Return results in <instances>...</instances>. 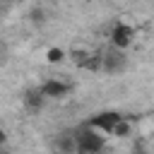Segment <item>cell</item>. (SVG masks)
Here are the masks:
<instances>
[{
  "instance_id": "obj_1",
  "label": "cell",
  "mask_w": 154,
  "mask_h": 154,
  "mask_svg": "<svg viewBox=\"0 0 154 154\" xmlns=\"http://www.w3.org/2000/svg\"><path fill=\"white\" fill-rule=\"evenodd\" d=\"M135 41H137V24L130 22V19H125V17H123V19H116L113 26H111V31H108V43H111V48L125 53Z\"/></svg>"
},
{
  "instance_id": "obj_2",
  "label": "cell",
  "mask_w": 154,
  "mask_h": 154,
  "mask_svg": "<svg viewBox=\"0 0 154 154\" xmlns=\"http://www.w3.org/2000/svg\"><path fill=\"white\" fill-rule=\"evenodd\" d=\"M75 137H77V154H101L106 149V137L99 135L96 130H91L87 123L75 130Z\"/></svg>"
},
{
  "instance_id": "obj_3",
  "label": "cell",
  "mask_w": 154,
  "mask_h": 154,
  "mask_svg": "<svg viewBox=\"0 0 154 154\" xmlns=\"http://www.w3.org/2000/svg\"><path fill=\"white\" fill-rule=\"evenodd\" d=\"M120 118H123V113H118V111H101V113L91 116L87 120V125L91 130H96L99 135H103L106 140H111V132H113V128H116V123Z\"/></svg>"
},
{
  "instance_id": "obj_4",
  "label": "cell",
  "mask_w": 154,
  "mask_h": 154,
  "mask_svg": "<svg viewBox=\"0 0 154 154\" xmlns=\"http://www.w3.org/2000/svg\"><path fill=\"white\" fill-rule=\"evenodd\" d=\"M70 89H72V84H70V82H65V79H60V77H46V79L38 84V91L43 94V99H46V101L65 99V96L70 94Z\"/></svg>"
},
{
  "instance_id": "obj_5",
  "label": "cell",
  "mask_w": 154,
  "mask_h": 154,
  "mask_svg": "<svg viewBox=\"0 0 154 154\" xmlns=\"http://www.w3.org/2000/svg\"><path fill=\"white\" fill-rule=\"evenodd\" d=\"M123 65H125L123 51H116V48L103 51V72H120Z\"/></svg>"
},
{
  "instance_id": "obj_6",
  "label": "cell",
  "mask_w": 154,
  "mask_h": 154,
  "mask_svg": "<svg viewBox=\"0 0 154 154\" xmlns=\"http://www.w3.org/2000/svg\"><path fill=\"white\" fill-rule=\"evenodd\" d=\"M58 154H77V137L75 132H60L53 142Z\"/></svg>"
},
{
  "instance_id": "obj_7",
  "label": "cell",
  "mask_w": 154,
  "mask_h": 154,
  "mask_svg": "<svg viewBox=\"0 0 154 154\" xmlns=\"http://www.w3.org/2000/svg\"><path fill=\"white\" fill-rule=\"evenodd\" d=\"M135 135V123L128 118V116H123L118 123H116V128H113V132H111V140H130Z\"/></svg>"
},
{
  "instance_id": "obj_8",
  "label": "cell",
  "mask_w": 154,
  "mask_h": 154,
  "mask_svg": "<svg viewBox=\"0 0 154 154\" xmlns=\"http://www.w3.org/2000/svg\"><path fill=\"white\" fill-rule=\"evenodd\" d=\"M22 101H24V106H26L29 111H41V108H43V103H46V99H43V94L38 91V87L26 89V91H24V96H22Z\"/></svg>"
},
{
  "instance_id": "obj_9",
  "label": "cell",
  "mask_w": 154,
  "mask_h": 154,
  "mask_svg": "<svg viewBox=\"0 0 154 154\" xmlns=\"http://www.w3.org/2000/svg\"><path fill=\"white\" fill-rule=\"evenodd\" d=\"M43 60H46V65H63L67 60V51L60 46H48L43 51Z\"/></svg>"
},
{
  "instance_id": "obj_10",
  "label": "cell",
  "mask_w": 154,
  "mask_h": 154,
  "mask_svg": "<svg viewBox=\"0 0 154 154\" xmlns=\"http://www.w3.org/2000/svg\"><path fill=\"white\" fill-rule=\"evenodd\" d=\"M7 140H10V137H7V130H5V128H0V147H5V144H7Z\"/></svg>"
},
{
  "instance_id": "obj_11",
  "label": "cell",
  "mask_w": 154,
  "mask_h": 154,
  "mask_svg": "<svg viewBox=\"0 0 154 154\" xmlns=\"http://www.w3.org/2000/svg\"><path fill=\"white\" fill-rule=\"evenodd\" d=\"M132 154H144V152H132Z\"/></svg>"
}]
</instances>
